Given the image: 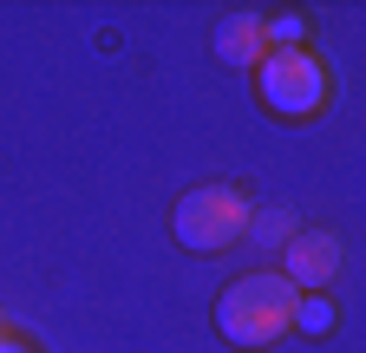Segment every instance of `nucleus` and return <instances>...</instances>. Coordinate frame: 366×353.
Instances as JSON below:
<instances>
[{"label": "nucleus", "instance_id": "1", "mask_svg": "<svg viewBox=\"0 0 366 353\" xmlns=\"http://www.w3.org/2000/svg\"><path fill=\"white\" fill-rule=\"evenodd\" d=\"M295 288L282 282V269H255L242 282H229L216 301V334L229 347H274L295 334Z\"/></svg>", "mask_w": 366, "mask_h": 353}, {"label": "nucleus", "instance_id": "2", "mask_svg": "<svg viewBox=\"0 0 366 353\" xmlns=\"http://www.w3.org/2000/svg\"><path fill=\"white\" fill-rule=\"evenodd\" d=\"M249 229H255V203L236 184H197L170 209V236L190 255H222V249L249 242Z\"/></svg>", "mask_w": 366, "mask_h": 353}, {"label": "nucleus", "instance_id": "3", "mask_svg": "<svg viewBox=\"0 0 366 353\" xmlns=\"http://www.w3.org/2000/svg\"><path fill=\"white\" fill-rule=\"evenodd\" d=\"M255 99H262V111H274V118L307 124V118L327 111V99H334V72L320 66L307 46H282V53H268V59L255 66Z\"/></svg>", "mask_w": 366, "mask_h": 353}, {"label": "nucleus", "instance_id": "4", "mask_svg": "<svg viewBox=\"0 0 366 353\" xmlns=\"http://www.w3.org/2000/svg\"><path fill=\"white\" fill-rule=\"evenodd\" d=\"M340 275V236L334 229H295L288 236V262H282V282L295 294H320V288H334Z\"/></svg>", "mask_w": 366, "mask_h": 353}, {"label": "nucleus", "instance_id": "5", "mask_svg": "<svg viewBox=\"0 0 366 353\" xmlns=\"http://www.w3.org/2000/svg\"><path fill=\"white\" fill-rule=\"evenodd\" d=\"M209 53H216L222 66H236V72H255V66L268 59V20H262V14H229V20L216 26V39H209Z\"/></svg>", "mask_w": 366, "mask_h": 353}, {"label": "nucleus", "instance_id": "6", "mask_svg": "<svg viewBox=\"0 0 366 353\" xmlns=\"http://www.w3.org/2000/svg\"><path fill=\"white\" fill-rule=\"evenodd\" d=\"M334 321H340V314H334V301H327V294H301V301H295V327H301L307 340L334 334Z\"/></svg>", "mask_w": 366, "mask_h": 353}, {"label": "nucleus", "instance_id": "7", "mask_svg": "<svg viewBox=\"0 0 366 353\" xmlns=\"http://www.w3.org/2000/svg\"><path fill=\"white\" fill-rule=\"evenodd\" d=\"M0 353H39V347H26L20 334H7V327H0Z\"/></svg>", "mask_w": 366, "mask_h": 353}, {"label": "nucleus", "instance_id": "8", "mask_svg": "<svg viewBox=\"0 0 366 353\" xmlns=\"http://www.w3.org/2000/svg\"><path fill=\"white\" fill-rule=\"evenodd\" d=\"M0 327H7V321H0Z\"/></svg>", "mask_w": 366, "mask_h": 353}]
</instances>
